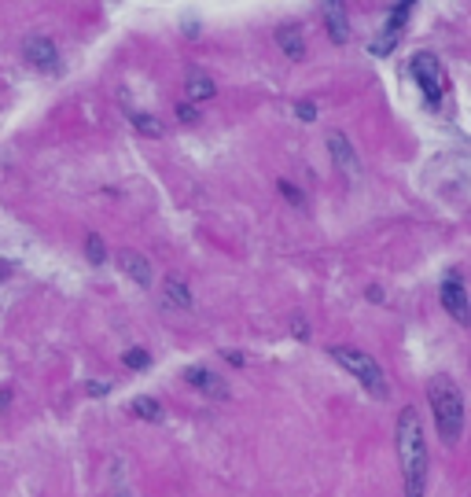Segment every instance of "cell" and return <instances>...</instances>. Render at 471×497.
I'll list each match as a JSON object with an SVG mask.
<instances>
[{"instance_id": "2e32d148", "label": "cell", "mask_w": 471, "mask_h": 497, "mask_svg": "<svg viewBox=\"0 0 471 497\" xmlns=\"http://www.w3.org/2000/svg\"><path fill=\"white\" fill-rule=\"evenodd\" d=\"M126 115H129V122L144 133V137H162L166 129H162V122L155 119V115H148V111H133V108H126Z\"/></svg>"}, {"instance_id": "30bf717a", "label": "cell", "mask_w": 471, "mask_h": 497, "mask_svg": "<svg viewBox=\"0 0 471 497\" xmlns=\"http://www.w3.org/2000/svg\"><path fill=\"white\" fill-rule=\"evenodd\" d=\"M214 92H218V85H214V78L207 70H200V67L188 70V78H184V99L188 104H207V99H214Z\"/></svg>"}, {"instance_id": "8992f818", "label": "cell", "mask_w": 471, "mask_h": 497, "mask_svg": "<svg viewBox=\"0 0 471 497\" xmlns=\"http://www.w3.org/2000/svg\"><path fill=\"white\" fill-rule=\"evenodd\" d=\"M23 56H26V63H30L34 70H41V74H59V48H56L52 37L30 34V37L23 41Z\"/></svg>"}, {"instance_id": "9a60e30c", "label": "cell", "mask_w": 471, "mask_h": 497, "mask_svg": "<svg viewBox=\"0 0 471 497\" xmlns=\"http://www.w3.org/2000/svg\"><path fill=\"white\" fill-rule=\"evenodd\" d=\"M129 413H133L137 420H144V424H159V420H162V406L155 402L151 394H140V398H133Z\"/></svg>"}, {"instance_id": "277c9868", "label": "cell", "mask_w": 471, "mask_h": 497, "mask_svg": "<svg viewBox=\"0 0 471 497\" xmlns=\"http://www.w3.org/2000/svg\"><path fill=\"white\" fill-rule=\"evenodd\" d=\"M409 67H413V78H416V85H420V92H424V99H427V108L438 111L442 99H445V88H449L438 56H435V52H416Z\"/></svg>"}, {"instance_id": "ba28073f", "label": "cell", "mask_w": 471, "mask_h": 497, "mask_svg": "<svg viewBox=\"0 0 471 497\" xmlns=\"http://www.w3.org/2000/svg\"><path fill=\"white\" fill-rule=\"evenodd\" d=\"M328 151H332L335 166H339L346 177H357V173H361L357 151H353V144H350V137H346L343 129H332V133H328Z\"/></svg>"}, {"instance_id": "44dd1931", "label": "cell", "mask_w": 471, "mask_h": 497, "mask_svg": "<svg viewBox=\"0 0 471 497\" xmlns=\"http://www.w3.org/2000/svg\"><path fill=\"white\" fill-rule=\"evenodd\" d=\"M276 188H280V192H284V199H288V203H295V207H302V195H299V188H295L292 181H280Z\"/></svg>"}, {"instance_id": "9c48e42d", "label": "cell", "mask_w": 471, "mask_h": 497, "mask_svg": "<svg viewBox=\"0 0 471 497\" xmlns=\"http://www.w3.org/2000/svg\"><path fill=\"white\" fill-rule=\"evenodd\" d=\"M184 383H192L200 394H207V398H225L229 394V387H225V379L218 376V372H210L207 365H192V368H184Z\"/></svg>"}, {"instance_id": "5bb4252c", "label": "cell", "mask_w": 471, "mask_h": 497, "mask_svg": "<svg viewBox=\"0 0 471 497\" xmlns=\"http://www.w3.org/2000/svg\"><path fill=\"white\" fill-rule=\"evenodd\" d=\"M118 265H122V273H126L129 280H137L140 287H151V265H148V258H144L140 251H122V254H118Z\"/></svg>"}, {"instance_id": "ffe728a7", "label": "cell", "mask_w": 471, "mask_h": 497, "mask_svg": "<svg viewBox=\"0 0 471 497\" xmlns=\"http://www.w3.org/2000/svg\"><path fill=\"white\" fill-rule=\"evenodd\" d=\"M295 115L302 122H313L317 119V104H310V99H295Z\"/></svg>"}, {"instance_id": "5b68a950", "label": "cell", "mask_w": 471, "mask_h": 497, "mask_svg": "<svg viewBox=\"0 0 471 497\" xmlns=\"http://www.w3.org/2000/svg\"><path fill=\"white\" fill-rule=\"evenodd\" d=\"M438 298H442V310L460 325V328H471V295H467V284L460 273H449L438 287Z\"/></svg>"}, {"instance_id": "e0dca14e", "label": "cell", "mask_w": 471, "mask_h": 497, "mask_svg": "<svg viewBox=\"0 0 471 497\" xmlns=\"http://www.w3.org/2000/svg\"><path fill=\"white\" fill-rule=\"evenodd\" d=\"M85 258H88L92 265L108 262V243H104V236H97V233H88V236H85Z\"/></svg>"}, {"instance_id": "8fae6325", "label": "cell", "mask_w": 471, "mask_h": 497, "mask_svg": "<svg viewBox=\"0 0 471 497\" xmlns=\"http://www.w3.org/2000/svg\"><path fill=\"white\" fill-rule=\"evenodd\" d=\"M276 45H280V52H284L288 59H295V63H302V59H306V34H302V26H299V23L276 26Z\"/></svg>"}, {"instance_id": "4fadbf2b", "label": "cell", "mask_w": 471, "mask_h": 497, "mask_svg": "<svg viewBox=\"0 0 471 497\" xmlns=\"http://www.w3.org/2000/svg\"><path fill=\"white\" fill-rule=\"evenodd\" d=\"M324 12V26H328V37L335 45H346L350 41V19H346V8L335 5V0H328V5L321 8Z\"/></svg>"}, {"instance_id": "6da1fadb", "label": "cell", "mask_w": 471, "mask_h": 497, "mask_svg": "<svg viewBox=\"0 0 471 497\" xmlns=\"http://www.w3.org/2000/svg\"><path fill=\"white\" fill-rule=\"evenodd\" d=\"M394 446H398V468H402L405 497H427V468H431V461H427L424 424H420V413L413 406H405L398 413Z\"/></svg>"}, {"instance_id": "d6986e66", "label": "cell", "mask_w": 471, "mask_h": 497, "mask_svg": "<svg viewBox=\"0 0 471 497\" xmlns=\"http://www.w3.org/2000/svg\"><path fill=\"white\" fill-rule=\"evenodd\" d=\"M177 119H180L184 126H196V122H200V108L188 104V99H180V104H177Z\"/></svg>"}, {"instance_id": "ac0fdd59", "label": "cell", "mask_w": 471, "mask_h": 497, "mask_svg": "<svg viewBox=\"0 0 471 497\" xmlns=\"http://www.w3.org/2000/svg\"><path fill=\"white\" fill-rule=\"evenodd\" d=\"M122 365H129V368L144 372V368L151 365V357H148V350H140V347H137V350H126V354H122Z\"/></svg>"}, {"instance_id": "52a82bcc", "label": "cell", "mask_w": 471, "mask_h": 497, "mask_svg": "<svg viewBox=\"0 0 471 497\" xmlns=\"http://www.w3.org/2000/svg\"><path fill=\"white\" fill-rule=\"evenodd\" d=\"M409 12H413V5H394V8L387 12L384 30L375 34V41H372V52H375V56H387V52L394 48L398 34H402V30H405V23H409Z\"/></svg>"}, {"instance_id": "603a6c76", "label": "cell", "mask_w": 471, "mask_h": 497, "mask_svg": "<svg viewBox=\"0 0 471 497\" xmlns=\"http://www.w3.org/2000/svg\"><path fill=\"white\" fill-rule=\"evenodd\" d=\"M225 357H229V361H232V365H236V368H240V365H243V354H236V350H225Z\"/></svg>"}, {"instance_id": "7402d4cb", "label": "cell", "mask_w": 471, "mask_h": 497, "mask_svg": "<svg viewBox=\"0 0 471 497\" xmlns=\"http://www.w3.org/2000/svg\"><path fill=\"white\" fill-rule=\"evenodd\" d=\"M85 390H88L92 398H104V394L111 390V383H108V379H104V383H100V379H88V387H85Z\"/></svg>"}, {"instance_id": "7a4b0ae2", "label": "cell", "mask_w": 471, "mask_h": 497, "mask_svg": "<svg viewBox=\"0 0 471 497\" xmlns=\"http://www.w3.org/2000/svg\"><path fill=\"white\" fill-rule=\"evenodd\" d=\"M427 402L438 424V435L445 446H453L464 435V394L449 376H431L427 379Z\"/></svg>"}, {"instance_id": "3957f363", "label": "cell", "mask_w": 471, "mask_h": 497, "mask_svg": "<svg viewBox=\"0 0 471 497\" xmlns=\"http://www.w3.org/2000/svg\"><path fill=\"white\" fill-rule=\"evenodd\" d=\"M328 354H332V361H339V368H346L372 398H380V402H387V398H391L387 376H384L380 365H375L372 354H364V350H357V347H346V343H335Z\"/></svg>"}, {"instance_id": "7c38bea8", "label": "cell", "mask_w": 471, "mask_h": 497, "mask_svg": "<svg viewBox=\"0 0 471 497\" xmlns=\"http://www.w3.org/2000/svg\"><path fill=\"white\" fill-rule=\"evenodd\" d=\"M162 298L173 306V310H192L196 306V298H192V287L184 284V276H177V273H169V276H162Z\"/></svg>"}]
</instances>
